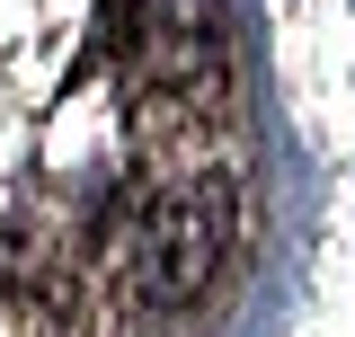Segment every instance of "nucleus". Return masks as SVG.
Masks as SVG:
<instances>
[{"mask_svg":"<svg viewBox=\"0 0 355 337\" xmlns=\"http://www.w3.org/2000/svg\"><path fill=\"white\" fill-rule=\"evenodd\" d=\"M240 240V168H196V178H151L125 231L133 293L151 311H178L214 284V266Z\"/></svg>","mask_w":355,"mask_h":337,"instance_id":"1","label":"nucleus"},{"mask_svg":"<svg viewBox=\"0 0 355 337\" xmlns=\"http://www.w3.org/2000/svg\"><path fill=\"white\" fill-rule=\"evenodd\" d=\"M133 89L231 107V27L222 0H133Z\"/></svg>","mask_w":355,"mask_h":337,"instance_id":"2","label":"nucleus"}]
</instances>
